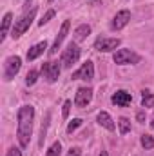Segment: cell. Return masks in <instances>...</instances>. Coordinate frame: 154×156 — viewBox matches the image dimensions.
Instances as JSON below:
<instances>
[{"label":"cell","instance_id":"7","mask_svg":"<svg viewBox=\"0 0 154 156\" xmlns=\"http://www.w3.org/2000/svg\"><path fill=\"white\" fill-rule=\"evenodd\" d=\"M121 40L120 38H105V37H100V38L94 42V49L100 51V53H111L114 51L116 47H120Z\"/></svg>","mask_w":154,"mask_h":156},{"label":"cell","instance_id":"28","mask_svg":"<svg viewBox=\"0 0 154 156\" xmlns=\"http://www.w3.org/2000/svg\"><path fill=\"white\" fill-rule=\"evenodd\" d=\"M136 120H138L140 123H145V111H140V113L136 115Z\"/></svg>","mask_w":154,"mask_h":156},{"label":"cell","instance_id":"23","mask_svg":"<svg viewBox=\"0 0 154 156\" xmlns=\"http://www.w3.org/2000/svg\"><path fill=\"white\" fill-rule=\"evenodd\" d=\"M80 125H82V120L80 118H73V122H69V125H67V134H73Z\"/></svg>","mask_w":154,"mask_h":156},{"label":"cell","instance_id":"22","mask_svg":"<svg viewBox=\"0 0 154 156\" xmlns=\"http://www.w3.org/2000/svg\"><path fill=\"white\" fill-rule=\"evenodd\" d=\"M37 80H38V71H35V69H31L27 75H26V85H35L37 83Z\"/></svg>","mask_w":154,"mask_h":156},{"label":"cell","instance_id":"2","mask_svg":"<svg viewBox=\"0 0 154 156\" xmlns=\"http://www.w3.org/2000/svg\"><path fill=\"white\" fill-rule=\"evenodd\" d=\"M35 16H37V7H33L29 13L22 15V16L15 22V26H13V29H11V37H13V38H20V37H22V35L31 27V24H33Z\"/></svg>","mask_w":154,"mask_h":156},{"label":"cell","instance_id":"15","mask_svg":"<svg viewBox=\"0 0 154 156\" xmlns=\"http://www.w3.org/2000/svg\"><path fill=\"white\" fill-rule=\"evenodd\" d=\"M89 35H91V26L82 24V26H78L75 29V42H83Z\"/></svg>","mask_w":154,"mask_h":156},{"label":"cell","instance_id":"29","mask_svg":"<svg viewBox=\"0 0 154 156\" xmlns=\"http://www.w3.org/2000/svg\"><path fill=\"white\" fill-rule=\"evenodd\" d=\"M100 156H109V154H107L105 151H102V153H100Z\"/></svg>","mask_w":154,"mask_h":156},{"label":"cell","instance_id":"1","mask_svg":"<svg viewBox=\"0 0 154 156\" xmlns=\"http://www.w3.org/2000/svg\"><path fill=\"white\" fill-rule=\"evenodd\" d=\"M18 120V129H16V138L22 149H26L31 142L33 134V120H35V107L33 105H22L16 113Z\"/></svg>","mask_w":154,"mask_h":156},{"label":"cell","instance_id":"24","mask_svg":"<svg viewBox=\"0 0 154 156\" xmlns=\"http://www.w3.org/2000/svg\"><path fill=\"white\" fill-rule=\"evenodd\" d=\"M53 16H54V9H49V11H47V13L42 16V20H38V26L42 27V26H44V24H47V22H49Z\"/></svg>","mask_w":154,"mask_h":156},{"label":"cell","instance_id":"9","mask_svg":"<svg viewBox=\"0 0 154 156\" xmlns=\"http://www.w3.org/2000/svg\"><path fill=\"white\" fill-rule=\"evenodd\" d=\"M69 27H71V22H69V20H64V24H62V27H60V31H58L56 38H54V42H53V45L49 47V55H56V51L60 49L62 42L65 40L67 33H69Z\"/></svg>","mask_w":154,"mask_h":156},{"label":"cell","instance_id":"10","mask_svg":"<svg viewBox=\"0 0 154 156\" xmlns=\"http://www.w3.org/2000/svg\"><path fill=\"white\" fill-rule=\"evenodd\" d=\"M129 20H131V11H129V9L118 11V13L114 15V18H113V22H111V29H113V31L123 29V27L129 24Z\"/></svg>","mask_w":154,"mask_h":156},{"label":"cell","instance_id":"26","mask_svg":"<svg viewBox=\"0 0 154 156\" xmlns=\"http://www.w3.org/2000/svg\"><path fill=\"white\" fill-rule=\"evenodd\" d=\"M5 156H22V151L20 149H16V147H11L9 151H7V154Z\"/></svg>","mask_w":154,"mask_h":156},{"label":"cell","instance_id":"5","mask_svg":"<svg viewBox=\"0 0 154 156\" xmlns=\"http://www.w3.org/2000/svg\"><path fill=\"white\" fill-rule=\"evenodd\" d=\"M20 67H22V58L18 56V55H13V56H9L7 60H5V64H4V80H11V78H15V75L20 71Z\"/></svg>","mask_w":154,"mask_h":156},{"label":"cell","instance_id":"4","mask_svg":"<svg viewBox=\"0 0 154 156\" xmlns=\"http://www.w3.org/2000/svg\"><path fill=\"white\" fill-rule=\"evenodd\" d=\"M140 60H142V56L138 53H134L132 49H118L114 53V64H118V66H127V64L134 66Z\"/></svg>","mask_w":154,"mask_h":156},{"label":"cell","instance_id":"17","mask_svg":"<svg viewBox=\"0 0 154 156\" xmlns=\"http://www.w3.org/2000/svg\"><path fill=\"white\" fill-rule=\"evenodd\" d=\"M142 107H154V93L149 89L142 91Z\"/></svg>","mask_w":154,"mask_h":156},{"label":"cell","instance_id":"14","mask_svg":"<svg viewBox=\"0 0 154 156\" xmlns=\"http://www.w3.org/2000/svg\"><path fill=\"white\" fill-rule=\"evenodd\" d=\"M98 123H100L102 127H105L107 131H114V129H116L114 120L111 118L109 113H105V111H100V113H98Z\"/></svg>","mask_w":154,"mask_h":156},{"label":"cell","instance_id":"3","mask_svg":"<svg viewBox=\"0 0 154 156\" xmlns=\"http://www.w3.org/2000/svg\"><path fill=\"white\" fill-rule=\"evenodd\" d=\"M80 55H82V51H80V47L76 45V42L67 44L65 51L62 53V66H64L65 69H71L78 60H80Z\"/></svg>","mask_w":154,"mask_h":156},{"label":"cell","instance_id":"6","mask_svg":"<svg viewBox=\"0 0 154 156\" xmlns=\"http://www.w3.org/2000/svg\"><path fill=\"white\" fill-rule=\"evenodd\" d=\"M60 64L58 62H44L42 64V75L49 83H54L60 76Z\"/></svg>","mask_w":154,"mask_h":156},{"label":"cell","instance_id":"12","mask_svg":"<svg viewBox=\"0 0 154 156\" xmlns=\"http://www.w3.org/2000/svg\"><path fill=\"white\" fill-rule=\"evenodd\" d=\"M111 102L114 104L116 107H127V105L132 102V96H131V93H127V91L120 89V91H116L114 94H113Z\"/></svg>","mask_w":154,"mask_h":156},{"label":"cell","instance_id":"8","mask_svg":"<svg viewBox=\"0 0 154 156\" xmlns=\"http://www.w3.org/2000/svg\"><path fill=\"white\" fill-rule=\"evenodd\" d=\"M71 78H73V80H85V82L93 80V78H94V66H93V62H91V60L83 62L82 67L71 75Z\"/></svg>","mask_w":154,"mask_h":156},{"label":"cell","instance_id":"21","mask_svg":"<svg viewBox=\"0 0 154 156\" xmlns=\"http://www.w3.org/2000/svg\"><path fill=\"white\" fill-rule=\"evenodd\" d=\"M60 153H62V144H60V142H54V144L47 149L45 156H60Z\"/></svg>","mask_w":154,"mask_h":156},{"label":"cell","instance_id":"19","mask_svg":"<svg viewBox=\"0 0 154 156\" xmlns=\"http://www.w3.org/2000/svg\"><path fill=\"white\" fill-rule=\"evenodd\" d=\"M118 127H120V134L131 133V120L129 118H120L118 120Z\"/></svg>","mask_w":154,"mask_h":156},{"label":"cell","instance_id":"20","mask_svg":"<svg viewBox=\"0 0 154 156\" xmlns=\"http://www.w3.org/2000/svg\"><path fill=\"white\" fill-rule=\"evenodd\" d=\"M140 142H142L143 149H154V136H151V134H142Z\"/></svg>","mask_w":154,"mask_h":156},{"label":"cell","instance_id":"18","mask_svg":"<svg viewBox=\"0 0 154 156\" xmlns=\"http://www.w3.org/2000/svg\"><path fill=\"white\" fill-rule=\"evenodd\" d=\"M49 120H51V115L47 113L45 115V120H44V123H42V129H40V145H44V140H45V136H47V127H49Z\"/></svg>","mask_w":154,"mask_h":156},{"label":"cell","instance_id":"25","mask_svg":"<svg viewBox=\"0 0 154 156\" xmlns=\"http://www.w3.org/2000/svg\"><path fill=\"white\" fill-rule=\"evenodd\" d=\"M71 105H73V102H71V100H65V102H64V109H62V115H64V118H69Z\"/></svg>","mask_w":154,"mask_h":156},{"label":"cell","instance_id":"30","mask_svg":"<svg viewBox=\"0 0 154 156\" xmlns=\"http://www.w3.org/2000/svg\"><path fill=\"white\" fill-rule=\"evenodd\" d=\"M151 127H152V131H154V120H152V123H151Z\"/></svg>","mask_w":154,"mask_h":156},{"label":"cell","instance_id":"11","mask_svg":"<svg viewBox=\"0 0 154 156\" xmlns=\"http://www.w3.org/2000/svg\"><path fill=\"white\" fill-rule=\"evenodd\" d=\"M91 100H93V89H91V87H80L76 91V96H75V105L82 109V107H85Z\"/></svg>","mask_w":154,"mask_h":156},{"label":"cell","instance_id":"27","mask_svg":"<svg viewBox=\"0 0 154 156\" xmlns=\"http://www.w3.org/2000/svg\"><path fill=\"white\" fill-rule=\"evenodd\" d=\"M80 154H82V149L80 147H71L69 153H67V156H80Z\"/></svg>","mask_w":154,"mask_h":156},{"label":"cell","instance_id":"13","mask_svg":"<svg viewBox=\"0 0 154 156\" xmlns=\"http://www.w3.org/2000/svg\"><path fill=\"white\" fill-rule=\"evenodd\" d=\"M47 49V42L44 40V42H40V44H35L29 51H27V60L29 62H33V60H37L40 55H44V51Z\"/></svg>","mask_w":154,"mask_h":156},{"label":"cell","instance_id":"31","mask_svg":"<svg viewBox=\"0 0 154 156\" xmlns=\"http://www.w3.org/2000/svg\"><path fill=\"white\" fill-rule=\"evenodd\" d=\"M49 2H53V0H49Z\"/></svg>","mask_w":154,"mask_h":156},{"label":"cell","instance_id":"16","mask_svg":"<svg viewBox=\"0 0 154 156\" xmlns=\"http://www.w3.org/2000/svg\"><path fill=\"white\" fill-rule=\"evenodd\" d=\"M11 22H13V15L11 13H5L4 15V20H2V31H0V40H4L9 33V27H11Z\"/></svg>","mask_w":154,"mask_h":156}]
</instances>
